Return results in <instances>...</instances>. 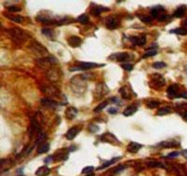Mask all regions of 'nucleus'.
Listing matches in <instances>:
<instances>
[{
  "instance_id": "c85d7f7f",
  "label": "nucleus",
  "mask_w": 187,
  "mask_h": 176,
  "mask_svg": "<svg viewBox=\"0 0 187 176\" xmlns=\"http://www.w3.org/2000/svg\"><path fill=\"white\" fill-rule=\"evenodd\" d=\"M171 112V109L169 107H164V108H161L158 110L157 112V115L158 116H162V115H166V114H168Z\"/></svg>"
},
{
  "instance_id": "9b49d317",
  "label": "nucleus",
  "mask_w": 187,
  "mask_h": 176,
  "mask_svg": "<svg viewBox=\"0 0 187 176\" xmlns=\"http://www.w3.org/2000/svg\"><path fill=\"white\" fill-rule=\"evenodd\" d=\"M158 145L165 147V148H172V147L180 146V142H176V140H163V142L158 143Z\"/></svg>"
},
{
  "instance_id": "dca6fc26",
  "label": "nucleus",
  "mask_w": 187,
  "mask_h": 176,
  "mask_svg": "<svg viewBox=\"0 0 187 176\" xmlns=\"http://www.w3.org/2000/svg\"><path fill=\"white\" fill-rule=\"evenodd\" d=\"M78 114V111H77V109L76 108H74V107H69L66 109V117L69 119V120H72V119H74L77 116Z\"/></svg>"
},
{
  "instance_id": "72a5a7b5",
  "label": "nucleus",
  "mask_w": 187,
  "mask_h": 176,
  "mask_svg": "<svg viewBox=\"0 0 187 176\" xmlns=\"http://www.w3.org/2000/svg\"><path fill=\"white\" fill-rule=\"evenodd\" d=\"M157 54V52H156V50H149V51H147L146 52H145V54H144L143 56H142V58H147V57H151V56H153V55H155Z\"/></svg>"
},
{
  "instance_id": "4c0bfd02",
  "label": "nucleus",
  "mask_w": 187,
  "mask_h": 176,
  "mask_svg": "<svg viewBox=\"0 0 187 176\" xmlns=\"http://www.w3.org/2000/svg\"><path fill=\"white\" fill-rule=\"evenodd\" d=\"M167 65H166V63L164 62H155L153 64V67L154 69H163Z\"/></svg>"
},
{
  "instance_id": "412c9836",
  "label": "nucleus",
  "mask_w": 187,
  "mask_h": 176,
  "mask_svg": "<svg viewBox=\"0 0 187 176\" xmlns=\"http://www.w3.org/2000/svg\"><path fill=\"white\" fill-rule=\"evenodd\" d=\"M137 111V105H131V106H128L125 111H123V114L125 116H131V115H133L134 114H135Z\"/></svg>"
},
{
  "instance_id": "37998d69",
  "label": "nucleus",
  "mask_w": 187,
  "mask_h": 176,
  "mask_svg": "<svg viewBox=\"0 0 187 176\" xmlns=\"http://www.w3.org/2000/svg\"><path fill=\"white\" fill-rule=\"evenodd\" d=\"M117 109L116 108H110L108 110V112L109 114H117Z\"/></svg>"
},
{
  "instance_id": "e433bc0d",
  "label": "nucleus",
  "mask_w": 187,
  "mask_h": 176,
  "mask_svg": "<svg viewBox=\"0 0 187 176\" xmlns=\"http://www.w3.org/2000/svg\"><path fill=\"white\" fill-rule=\"evenodd\" d=\"M92 171H94V167H92V166H88V167H85L82 170V173L83 174H91L92 173Z\"/></svg>"
},
{
  "instance_id": "4468645a",
  "label": "nucleus",
  "mask_w": 187,
  "mask_h": 176,
  "mask_svg": "<svg viewBox=\"0 0 187 176\" xmlns=\"http://www.w3.org/2000/svg\"><path fill=\"white\" fill-rule=\"evenodd\" d=\"M142 147L141 144L135 142H131L127 146V151L129 153H132V154H136L140 150V148Z\"/></svg>"
},
{
  "instance_id": "c756f323",
  "label": "nucleus",
  "mask_w": 187,
  "mask_h": 176,
  "mask_svg": "<svg viewBox=\"0 0 187 176\" xmlns=\"http://www.w3.org/2000/svg\"><path fill=\"white\" fill-rule=\"evenodd\" d=\"M77 21L82 24H88V22H89V18H88V16L86 15V14H82V15L77 18Z\"/></svg>"
},
{
  "instance_id": "0eeeda50",
  "label": "nucleus",
  "mask_w": 187,
  "mask_h": 176,
  "mask_svg": "<svg viewBox=\"0 0 187 176\" xmlns=\"http://www.w3.org/2000/svg\"><path fill=\"white\" fill-rule=\"evenodd\" d=\"M120 26V22L119 20H117L114 17H110V18L107 19V22H106V26H107L108 29L110 30H114L116 29L118 26Z\"/></svg>"
},
{
  "instance_id": "2eb2a0df",
  "label": "nucleus",
  "mask_w": 187,
  "mask_h": 176,
  "mask_svg": "<svg viewBox=\"0 0 187 176\" xmlns=\"http://www.w3.org/2000/svg\"><path fill=\"white\" fill-rule=\"evenodd\" d=\"M68 42L71 47H79L82 43V40L77 36H71L68 38Z\"/></svg>"
},
{
  "instance_id": "c03bdc74",
  "label": "nucleus",
  "mask_w": 187,
  "mask_h": 176,
  "mask_svg": "<svg viewBox=\"0 0 187 176\" xmlns=\"http://www.w3.org/2000/svg\"><path fill=\"white\" fill-rule=\"evenodd\" d=\"M125 166L118 167L117 169H115V170H114V172H115V173H118V172H120L121 171H123V170H125Z\"/></svg>"
},
{
  "instance_id": "5701e85b",
  "label": "nucleus",
  "mask_w": 187,
  "mask_h": 176,
  "mask_svg": "<svg viewBox=\"0 0 187 176\" xmlns=\"http://www.w3.org/2000/svg\"><path fill=\"white\" fill-rule=\"evenodd\" d=\"M49 149H50V144L48 142H43V143L40 144V146L38 147V154L47 153Z\"/></svg>"
},
{
  "instance_id": "6e6552de",
  "label": "nucleus",
  "mask_w": 187,
  "mask_h": 176,
  "mask_svg": "<svg viewBox=\"0 0 187 176\" xmlns=\"http://www.w3.org/2000/svg\"><path fill=\"white\" fill-rule=\"evenodd\" d=\"M164 11H165V9H164L163 7L156 6V7H153V8L151 9V17H153V18L158 19L160 16L163 15Z\"/></svg>"
},
{
  "instance_id": "a19ab883",
  "label": "nucleus",
  "mask_w": 187,
  "mask_h": 176,
  "mask_svg": "<svg viewBox=\"0 0 187 176\" xmlns=\"http://www.w3.org/2000/svg\"><path fill=\"white\" fill-rule=\"evenodd\" d=\"M89 129H90V131L91 132H97L98 131V129H99V128H98L97 126H95V125H91L89 126Z\"/></svg>"
},
{
  "instance_id": "aec40b11",
  "label": "nucleus",
  "mask_w": 187,
  "mask_h": 176,
  "mask_svg": "<svg viewBox=\"0 0 187 176\" xmlns=\"http://www.w3.org/2000/svg\"><path fill=\"white\" fill-rule=\"evenodd\" d=\"M51 172V170L47 166H42L40 168H38L36 171L37 176H47Z\"/></svg>"
},
{
  "instance_id": "a211bd4d",
  "label": "nucleus",
  "mask_w": 187,
  "mask_h": 176,
  "mask_svg": "<svg viewBox=\"0 0 187 176\" xmlns=\"http://www.w3.org/2000/svg\"><path fill=\"white\" fill-rule=\"evenodd\" d=\"M131 89H129L126 86H123V87H121V89H120V93H121L123 98H125V99H130L132 97H131Z\"/></svg>"
},
{
  "instance_id": "09e8293b",
  "label": "nucleus",
  "mask_w": 187,
  "mask_h": 176,
  "mask_svg": "<svg viewBox=\"0 0 187 176\" xmlns=\"http://www.w3.org/2000/svg\"><path fill=\"white\" fill-rule=\"evenodd\" d=\"M182 154L183 155V157H184L185 158H187V149H184V150H182Z\"/></svg>"
},
{
  "instance_id": "39448f33",
  "label": "nucleus",
  "mask_w": 187,
  "mask_h": 176,
  "mask_svg": "<svg viewBox=\"0 0 187 176\" xmlns=\"http://www.w3.org/2000/svg\"><path fill=\"white\" fill-rule=\"evenodd\" d=\"M130 54L127 52H117V54H111L110 57L111 60H115V61H119V62H125L130 60Z\"/></svg>"
},
{
  "instance_id": "8fccbe9b",
  "label": "nucleus",
  "mask_w": 187,
  "mask_h": 176,
  "mask_svg": "<svg viewBox=\"0 0 187 176\" xmlns=\"http://www.w3.org/2000/svg\"><path fill=\"white\" fill-rule=\"evenodd\" d=\"M86 176H94V174H93V173H91V174H87Z\"/></svg>"
},
{
  "instance_id": "2f4dec72",
  "label": "nucleus",
  "mask_w": 187,
  "mask_h": 176,
  "mask_svg": "<svg viewBox=\"0 0 187 176\" xmlns=\"http://www.w3.org/2000/svg\"><path fill=\"white\" fill-rule=\"evenodd\" d=\"M159 104H160V102L156 101V100H151V101L147 102V106H148V108H150V109L156 108V107L159 106Z\"/></svg>"
},
{
  "instance_id": "7ed1b4c3",
  "label": "nucleus",
  "mask_w": 187,
  "mask_h": 176,
  "mask_svg": "<svg viewBox=\"0 0 187 176\" xmlns=\"http://www.w3.org/2000/svg\"><path fill=\"white\" fill-rule=\"evenodd\" d=\"M105 66L104 64H97V63H89V62H82L79 66H76L74 68H70V71H76V70H87L95 68H99V67Z\"/></svg>"
},
{
  "instance_id": "de8ad7c7",
  "label": "nucleus",
  "mask_w": 187,
  "mask_h": 176,
  "mask_svg": "<svg viewBox=\"0 0 187 176\" xmlns=\"http://www.w3.org/2000/svg\"><path fill=\"white\" fill-rule=\"evenodd\" d=\"M182 28H184V29L187 30V19L183 21V23H182Z\"/></svg>"
},
{
  "instance_id": "cd10ccee",
  "label": "nucleus",
  "mask_w": 187,
  "mask_h": 176,
  "mask_svg": "<svg viewBox=\"0 0 187 176\" xmlns=\"http://www.w3.org/2000/svg\"><path fill=\"white\" fill-rule=\"evenodd\" d=\"M147 166L149 168H165L164 164L158 162V161H150V162L147 163Z\"/></svg>"
},
{
  "instance_id": "473e14b6",
  "label": "nucleus",
  "mask_w": 187,
  "mask_h": 176,
  "mask_svg": "<svg viewBox=\"0 0 187 176\" xmlns=\"http://www.w3.org/2000/svg\"><path fill=\"white\" fill-rule=\"evenodd\" d=\"M41 33L43 35H45V36L50 37V38H52V36H54V32H52V29H48V28H43V29L41 30Z\"/></svg>"
},
{
  "instance_id": "f8f14e48",
  "label": "nucleus",
  "mask_w": 187,
  "mask_h": 176,
  "mask_svg": "<svg viewBox=\"0 0 187 176\" xmlns=\"http://www.w3.org/2000/svg\"><path fill=\"white\" fill-rule=\"evenodd\" d=\"M55 63H57V61H56V59L54 58V57L42 58V59H40V60L38 61V64L40 66H41V67H47V66H50V65H52V64H55Z\"/></svg>"
},
{
  "instance_id": "423d86ee",
  "label": "nucleus",
  "mask_w": 187,
  "mask_h": 176,
  "mask_svg": "<svg viewBox=\"0 0 187 176\" xmlns=\"http://www.w3.org/2000/svg\"><path fill=\"white\" fill-rule=\"evenodd\" d=\"M100 139H101V140H103V142H111V143H113V144H116V143L119 144L120 143L118 139L116 138L113 134H111V133H105V134H103L100 137Z\"/></svg>"
},
{
  "instance_id": "79ce46f5",
  "label": "nucleus",
  "mask_w": 187,
  "mask_h": 176,
  "mask_svg": "<svg viewBox=\"0 0 187 176\" xmlns=\"http://www.w3.org/2000/svg\"><path fill=\"white\" fill-rule=\"evenodd\" d=\"M179 155H180V153L176 151V152H172V153H170V154H168V158H175V157H177Z\"/></svg>"
},
{
  "instance_id": "a878e982",
  "label": "nucleus",
  "mask_w": 187,
  "mask_h": 176,
  "mask_svg": "<svg viewBox=\"0 0 187 176\" xmlns=\"http://www.w3.org/2000/svg\"><path fill=\"white\" fill-rule=\"evenodd\" d=\"M121 159V157H114V158H112V159H111L110 161H107V162H105L102 166H100L99 168H97V170H102V169H105V168H107L109 166H111V164H113L115 162H117L118 160Z\"/></svg>"
},
{
  "instance_id": "f704fd0d",
  "label": "nucleus",
  "mask_w": 187,
  "mask_h": 176,
  "mask_svg": "<svg viewBox=\"0 0 187 176\" xmlns=\"http://www.w3.org/2000/svg\"><path fill=\"white\" fill-rule=\"evenodd\" d=\"M139 19L141 20V22L145 23V24H151V18L147 15H139Z\"/></svg>"
},
{
  "instance_id": "58836bf2",
  "label": "nucleus",
  "mask_w": 187,
  "mask_h": 176,
  "mask_svg": "<svg viewBox=\"0 0 187 176\" xmlns=\"http://www.w3.org/2000/svg\"><path fill=\"white\" fill-rule=\"evenodd\" d=\"M8 10L11 12H19L21 11V8L19 6H9L8 8Z\"/></svg>"
},
{
  "instance_id": "1a4fd4ad",
  "label": "nucleus",
  "mask_w": 187,
  "mask_h": 176,
  "mask_svg": "<svg viewBox=\"0 0 187 176\" xmlns=\"http://www.w3.org/2000/svg\"><path fill=\"white\" fill-rule=\"evenodd\" d=\"M40 102L44 107H47V108H55V107H57V105H58V102L52 100L50 97L42 98Z\"/></svg>"
},
{
  "instance_id": "bb28decb",
  "label": "nucleus",
  "mask_w": 187,
  "mask_h": 176,
  "mask_svg": "<svg viewBox=\"0 0 187 176\" xmlns=\"http://www.w3.org/2000/svg\"><path fill=\"white\" fill-rule=\"evenodd\" d=\"M179 108L182 109V110H181V112H181L182 117L187 122V103H183V104L179 105Z\"/></svg>"
},
{
  "instance_id": "b1692460",
  "label": "nucleus",
  "mask_w": 187,
  "mask_h": 176,
  "mask_svg": "<svg viewBox=\"0 0 187 176\" xmlns=\"http://www.w3.org/2000/svg\"><path fill=\"white\" fill-rule=\"evenodd\" d=\"M6 17L9 20H11L12 22H15V23H22L23 18L19 14L17 15H14V14H6Z\"/></svg>"
},
{
  "instance_id": "6ab92c4d",
  "label": "nucleus",
  "mask_w": 187,
  "mask_h": 176,
  "mask_svg": "<svg viewBox=\"0 0 187 176\" xmlns=\"http://www.w3.org/2000/svg\"><path fill=\"white\" fill-rule=\"evenodd\" d=\"M109 9L108 8H105V7H102V6H96V7H93V9L91 10V13L93 14L95 16H98L99 14H101V12L103 11H108Z\"/></svg>"
},
{
  "instance_id": "ea45409f",
  "label": "nucleus",
  "mask_w": 187,
  "mask_h": 176,
  "mask_svg": "<svg viewBox=\"0 0 187 176\" xmlns=\"http://www.w3.org/2000/svg\"><path fill=\"white\" fill-rule=\"evenodd\" d=\"M122 68L123 69H125V70H127V71H131V70L133 69V65H131V64H123L122 65Z\"/></svg>"
},
{
  "instance_id": "9d476101",
  "label": "nucleus",
  "mask_w": 187,
  "mask_h": 176,
  "mask_svg": "<svg viewBox=\"0 0 187 176\" xmlns=\"http://www.w3.org/2000/svg\"><path fill=\"white\" fill-rule=\"evenodd\" d=\"M80 131V128H79V126H73V128L68 129V131L66 132V139L70 140H73L78 134H79Z\"/></svg>"
},
{
  "instance_id": "f3484780",
  "label": "nucleus",
  "mask_w": 187,
  "mask_h": 176,
  "mask_svg": "<svg viewBox=\"0 0 187 176\" xmlns=\"http://www.w3.org/2000/svg\"><path fill=\"white\" fill-rule=\"evenodd\" d=\"M68 153L66 152V149H61L57 151V152L55 153V160H64V159H66L68 158Z\"/></svg>"
},
{
  "instance_id": "4be33fe9",
  "label": "nucleus",
  "mask_w": 187,
  "mask_h": 176,
  "mask_svg": "<svg viewBox=\"0 0 187 176\" xmlns=\"http://www.w3.org/2000/svg\"><path fill=\"white\" fill-rule=\"evenodd\" d=\"M185 11H186L185 6H181V7H179V8L174 11L173 16L176 17V18H182V17L184 15Z\"/></svg>"
},
{
  "instance_id": "20e7f679",
  "label": "nucleus",
  "mask_w": 187,
  "mask_h": 176,
  "mask_svg": "<svg viewBox=\"0 0 187 176\" xmlns=\"http://www.w3.org/2000/svg\"><path fill=\"white\" fill-rule=\"evenodd\" d=\"M151 78H153V79H151V83H150V85L151 87H153V88H160V87L165 85V83H166L165 79L160 74H158V73H154Z\"/></svg>"
},
{
  "instance_id": "c9c22d12",
  "label": "nucleus",
  "mask_w": 187,
  "mask_h": 176,
  "mask_svg": "<svg viewBox=\"0 0 187 176\" xmlns=\"http://www.w3.org/2000/svg\"><path fill=\"white\" fill-rule=\"evenodd\" d=\"M107 105H108V101H105V102H103V103H101L100 105H98V106L94 110V112H101L102 110H103V109L107 106Z\"/></svg>"
},
{
  "instance_id": "393cba45",
  "label": "nucleus",
  "mask_w": 187,
  "mask_h": 176,
  "mask_svg": "<svg viewBox=\"0 0 187 176\" xmlns=\"http://www.w3.org/2000/svg\"><path fill=\"white\" fill-rule=\"evenodd\" d=\"M32 50L35 51V52H47V50L42 46V45H40V43H38V42H34V43L32 44Z\"/></svg>"
},
{
  "instance_id": "49530a36",
  "label": "nucleus",
  "mask_w": 187,
  "mask_h": 176,
  "mask_svg": "<svg viewBox=\"0 0 187 176\" xmlns=\"http://www.w3.org/2000/svg\"><path fill=\"white\" fill-rule=\"evenodd\" d=\"M52 159H54V157H52V156L48 157L44 160V162H45V163H50L51 161H52Z\"/></svg>"
},
{
  "instance_id": "ddd939ff",
  "label": "nucleus",
  "mask_w": 187,
  "mask_h": 176,
  "mask_svg": "<svg viewBox=\"0 0 187 176\" xmlns=\"http://www.w3.org/2000/svg\"><path fill=\"white\" fill-rule=\"evenodd\" d=\"M130 40L135 45H137V46H143L146 43V37L143 36V35L137 37H131L130 38Z\"/></svg>"
},
{
  "instance_id": "f03ea898",
  "label": "nucleus",
  "mask_w": 187,
  "mask_h": 176,
  "mask_svg": "<svg viewBox=\"0 0 187 176\" xmlns=\"http://www.w3.org/2000/svg\"><path fill=\"white\" fill-rule=\"evenodd\" d=\"M168 97L169 98H177V97H184L187 98V92L182 91V88L178 84H172L167 90Z\"/></svg>"
},
{
  "instance_id": "a18cd8bd",
  "label": "nucleus",
  "mask_w": 187,
  "mask_h": 176,
  "mask_svg": "<svg viewBox=\"0 0 187 176\" xmlns=\"http://www.w3.org/2000/svg\"><path fill=\"white\" fill-rule=\"evenodd\" d=\"M168 18H169L168 15H166V14H163V15L160 16L159 18H158V20H159L160 22H163V21H165L166 19H168Z\"/></svg>"
},
{
  "instance_id": "7c9ffc66",
  "label": "nucleus",
  "mask_w": 187,
  "mask_h": 176,
  "mask_svg": "<svg viewBox=\"0 0 187 176\" xmlns=\"http://www.w3.org/2000/svg\"><path fill=\"white\" fill-rule=\"evenodd\" d=\"M170 33L178 34V35H187V30L184 28H176L170 31Z\"/></svg>"
},
{
  "instance_id": "f257e3e1",
  "label": "nucleus",
  "mask_w": 187,
  "mask_h": 176,
  "mask_svg": "<svg viewBox=\"0 0 187 176\" xmlns=\"http://www.w3.org/2000/svg\"><path fill=\"white\" fill-rule=\"evenodd\" d=\"M8 33L9 35V37L15 42H17V43H22V42L27 40L28 37H29L23 30L17 27L10 28V29L8 30Z\"/></svg>"
}]
</instances>
